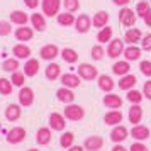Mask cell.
Here are the masks:
<instances>
[{"label":"cell","instance_id":"6da1fadb","mask_svg":"<svg viewBox=\"0 0 151 151\" xmlns=\"http://www.w3.org/2000/svg\"><path fill=\"white\" fill-rule=\"evenodd\" d=\"M63 116L66 117L68 121H82L85 117V109L82 105H76V104H68L65 107V114Z\"/></svg>","mask_w":151,"mask_h":151},{"label":"cell","instance_id":"7a4b0ae2","mask_svg":"<svg viewBox=\"0 0 151 151\" xmlns=\"http://www.w3.org/2000/svg\"><path fill=\"white\" fill-rule=\"evenodd\" d=\"M136 10H132L129 7H122L119 12V22L122 24L124 27H132L136 24Z\"/></svg>","mask_w":151,"mask_h":151},{"label":"cell","instance_id":"3957f363","mask_svg":"<svg viewBox=\"0 0 151 151\" xmlns=\"http://www.w3.org/2000/svg\"><path fill=\"white\" fill-rule=\"evenodd\" d=\"M124 49H126V46H124V41L122 39H110L109 41V46H107V56L109 58H112V60H117L119 56L124 53Z\"/></svg>","mask_w":151,"mask_h":151},{"label":"cell","instance_id":"277c9868","mask_svg":"<svg viewBox=\"0 0 151 151\" xmlns=\"http://www.w3.org/2000/svg\"><path fill=\"white\" fill-rule=\"evenodd\" d=\"M42 14L48 17H55L60 14V7H61V0H41Z\"/></svg>","mask_w":151,"mask_h":151},{"label":"cell","instance_id":"5b68a950","mask_svg":"<svg viewBox=\"0 0 151 151\" xmlns=\"http://www.w3.org/2000/svg\"><path fill=\"white\" fill-rule=\"evenodd\" d=\"M78 76L83 78V80H95L99 78V71L93 65H90V63H82L80 66H78Z\"/></svg>","mask_w":151,"mask_h":151},{"label":"cell","instance_id":"8992f818","mask_svg":"<svg viewBox=\"0 0 151 151\" xmlns=\"http://www.w3.org/2000/svg\"><path fill=\"white\" fill-rule=\"evenodd\" d=\"M127 137H129V131H127V127L122 126V124L114 126V129L110 131V139H112L116 144H122Z\"/></svg>","mask_w":151,"mask_h":151},{"label":"cell","instance_id":"52a82bcc","mask_svg":"<svg viewBox=\"0 0 151 151\" xmlns=\"http://www.w3.org/2000/svg\"><path fill=\"white\" fill-rule=\"evenodd\" d=\"M92 27V19H90L87 14H80L76 17L75 21V29L76 32H80V34H87Z\"/></svg>","mask_w":151,"mask_h":151},{"label":"cell","instance_id":"ba28073f","mask_svg":"<svg viewBox=\"0 0 151 151\" xmlns=\"http://www.w3.org/2000/svg\"><path fill=\"white\" fill-rule=\"evenodd\" d=\"M131 136L134 137L136 141H146V139H150L151 136V131L146 127V126H143V124H136L132 129H131L129 132Z\"/></svg>","mask_w":151,"mask_h":151},{"label":"cell","instance_id":"9c48e42d","mask_svg":"<svg viewBox=\"0 0 151 151\" xmlns=\"http://www.w3.org/2000/svg\"><path fill=\"white\" fill-rule=\"evenodd\" d=\"M26 139V129L24 127H14L7 132V143L10 144H19Z\"/></svg>","mask_w":151,"mask_h":151},{"label":"cell","instance_id":"30bf717a","mask_svg":"<svg viewBox=\"0 0 151 151\" xmlns=\"http://www.w3.org/2000/svg\"><path fill=\"white\" fill-rule=\"evenodd\" d=\"M60 53H61V51L58 49L56 44H46V46H42L41 51H39L41 58H42V60H46V61H53Z\"/></svg>","mask_w":151,"mask_h":151},{"label":"cell","instance_id":"8fae6325","mask_svg":"<svg viewBox=\"0 0 151 151\" xmlns=\"http://www.w3.org/2000/svg\"><path fill=\"white\" fill-rule=\"evenodd\" d=\"M65 119H66V117L63 116V114H60V112H51V114H49V126H51V129L63 131L65 126H66Z\"/></svg>","mask_w":151,"mask_h":151},{"label":"cell","instance_id":"7c38bea8","mask_svg":"<svg viewBox=\"0 0 151 151\" xmlns=\"http://www.w3.org/2000/svg\"><path fill=\"white\" fill-rule=\"evenodd\" d=\"M104 105L107 107V109H112V110H116V109H121L122 107V99L119 95H116V93H107V95H104Z\"/></svg>","mask_w":151,"mask_h":151},{"label":"cell","instance_id":"4fadbf2b","mask_svg":"<svg viewBox=\"0 0 151 151\" xmlns=\"http://www.w3.org/2000/svg\"><path fill=\"white\" fill-rule=\"evenodd\" d=\"M127 119H129V122L132 126H136L143 121V107L139 105V104H132L129 109V114H127Z\"/></svg>","mask_w":151,"mask_h":151},{"label":"cell","instance_id":"5bb4252c","mask_svg":"<svg viewBox=\"0 0 151 151\" xmlns=\"http://www.w3.org/2000/svg\"><path fill=\"white\" fill-rule=\"evenodd\" d=\"M56 99L60 100V102L63 104H73V100H75V93H73V90L68 88V87H61V88L56 90Z\"/></svg>","mask_w":151,"mask_h":151},{"label":"cell","instance_id":"9a60e30c","mask_svg":"<svg viewBox=\"0 0 151 151\" xmlns=\"http://www.w3.org/2000/svg\"><path fill=\"white\" fill-rule=\"evenodd\" d=\"M32 102H34V92H32V88L22 87L21 92H19V104L24 105V107H29V105H32Z\"/></svg>","mask_w":151,"mask_h":151},{"label":"cell","instance_id":"2e32d148","mask_svg":"<svg viewBox=\"0 0 151 151\" xmlns=\"http://www.w3.org/2000/svg\"><path fill=\"white\" fill-rule=\"evenodd\" d=\"M122 119H124L122 112L116 109V110H109L104 116V122L107 124V126H119V124L122 122Z\"/></svg>","mask_w":151,"mask_h":151},{"label":"cell","instance_id":"e0dca14e","mask_svg":"<svg viewBox=\"0 0 151 151\" xmlns=\"http://www.w3.org/2000/svg\"><path fill=\"white\" fill-rule=\"evenodd\" d=\"M141 39H143V32L137 27H129L126 31V34H124V42H127V44L141 42Z\"/></svg>","mask_w":151,"mask_h":151},{"label":"cell","instance_id":"ac0fdd59","mask_svg":"<svg viewBox=\"0 0 151 151\" xmlns=\"http://www.w3.org/2000/svg\"><path fill=\"white\" fill-rule=\"evenodd\" d=\"M104 146V139L100 136H88L83 143V148L88 151H99Z\"/></svg>","mask_w":151,"mask_h":151},{"label":"cell","instance_id":"d6986e66","mask_svg":"<svg viewBox=\"0 0 151 151\" xmlns=\"http://www.w3.org/2000/svg\"><path fill=\"white\" fill-rule=\"evenodd\" d=\"M12 55H14L17 60H29V56H31V48L26 46L24 42H19V44H15L14 48H12Z\"/></svg>","mask_w":151,"mask_h":151},{"label":"cell","instance_id":"ffe728a7","mask_svg":"<svg viewBox=\"0 0 151 151\" xmlns=\"http://www.w3.org/2000/svg\"><path fill=\"white\" fill-rule=\"evenodd\" d=\"M124 60L126 61H137L141 58V48H137L136 44H129L127 48L124 49Z\"/></svg>","mask_w":151,"mask_h":151},{"label":"cell","instance_id":"44dd1931","mask_svg":"<svg viewBox=\"0 0 151 151\" xmlns=\"http://www.w3.org/2000/svg\"><path fill=\"white\" fill-rule=\"evenodd\" d=\"M63 87H68V88H76L80 85V76L75 75V73H65V75L60 76Z\"/></svg>","mask_w":151,"mask_h":151},{"label":"cell","instance_id":"7402d4cb","mask_svg":"<svg viewBox=\"0 0 151 151\" xmlns=\"http://www.w3.org/2000/svg\"><path fill=\"white\" fill-rule=\"evenodd\" d=\"M107 24H109V12H105V10H99V12L93 15V19H92V26H93V27L102 29V27H105Z\"/></svg>","mask_w":151,"mask_h":151},{"label":"cell","instance_id":"603a6c76","mask_svg":"<svg viewBox=\"0 0 151 151\" xmlns=\"http://www.w3.org/2000/svg\"><path fill=\"white\" fill-rule=\"evenodd\" d=\"M97 83H99V88L102 90V92H105V93H110V92L114 90V87H116L114 80H112L109 75H100Z\"/></svg>","mask_w":151,"mask_h":151},{"label":"cell","instance_id":"cb8c5ba5","mask_svg":"<svg viewBox=\"0 0 151 151\" xmlns=\"http://www.w3.org/2000/svg\"><path fill=\"white\" fill-rule=\"evenodd\" d=\"M136 83H137V78H136V75H124V76H121V80H119V88L121 90H131V88H134L136 87Z\"/></svg>","mask_w":151,"mask_h":151},{"label":"cell","instance_id":"d4e9b609","mask_svg":"<svg viewBox=\"0 0 151 151\" xmlns=\"http://www.w3.org/2000/svg\"><path fill=\"white\" fill-rule=\"evenodd\" d=\"M44 75H46L48 80L55 82V80H58V78L61 76V66H60V65H56V63H49L48 66H46Z\"/></svg>","mask_w":151,"mask_h":151},{"label":"cell","instance_id":"484cf974","mask_svg":"<svg viewBox=\"0 0 151 151\" xmlns=\"http://www.w3.org/2000/svg\"><path fill=\"white\" fill-rule=\"evenodd\" d=\"M112 71H114V75L117 76H124V75H129L131 73V65L129 61H116L114 63V66H112Z\"/></svg>","mask_w":151,"mask_h":151},{"label":"cell","instance_id":"4316f807","mask_svg":"<svg viewBox=\"0 0 151 151\" xmlns=\"http://www.w3.org/2000/svg\"><path fill=\"white\" fill-rule=\"evenodd\" d=\"M36 141H37V144H41V146L49 144L51 143V129H49V127H41V129H37V132H36Z\"/></svg>","mask_w":151,"mask_h":151},{"label":"cell","instance_id":"83f0119b","mask_svg":"<svg viewBox=\"0 0 151 151\" xmlns=\"http://www.w3.org/2000/svg\"><path fill=\"white\" fill-rule=\"evenodd\" d=\"M37 71H39V61L36 58H29L27 61H26V65H24V73H26V76H36Z\"/></svg>","mask_w":151,"mask_h":151},{"label":"cell","instance_id":"f1b7e54d","mask_svg":"<svg viewBox=\"0 0 151 151\" xmlns=\"http://www.w3.org/2000/svg\"><path fill=\"white\" fill-rule=\"evenodd\" d=\"M32 36H34V31L31 27H26V26H21V27H17L15 31V37H17V41H31L32 39Z\"/></svg>","mask_w":151,"mask_h":151},{"label":"cell","instance_id":"f546056e","mask_svg":"<svg viewBox=\"0 0 151 151\" xmlns=\"http://www.w3.org/2000/svg\"><path fill=\"white\" fill-rule=\"evenodd\" d=\"M21 114H22V110H21V107H19L17 104H10L7 109H5V119L10 121V122L17 121V119L21 117Z\"/></svg>","mask_w":151,"mask_h":151},{"label":"cell","instance_id":"4dcf8cb0","mask_svg":"<svg viewBox=\"0 0 151 151\" xmlns=\"http://www.w3.org/2000/svg\"><path fill=\"white\" fill-rule=\"evenodd\" d=\"M27 21H31V19H29V15L26 14V12H22V10H14V12L10 14V22H12V24H17V26H26Z\"/></svg>","mask_w":151,"mask_h":151},{"label":"cell","instance_id":"1f68e13d","mask_svg":"<svg viewBox=\"0 0 151 151\" xmlns=\"http://www.w3.org/2000/svg\"><path fill=\"white\" fill-rule=\"evenodd\" d=\"M31 24L36 31L42 32L46 29V19H44V14H32L31 15Z\"/></svg>","mask_w":151,"mask_h":151},{"label":"cell","instance_id":"d6a6232c","mask_svg":"<svg viewBox=\"0 0 151 151\" xmlns=\"http://www.w3.org/2000/svg\"><path fill=\"white\" fill-rule=\"evenodd\" d=\"M56 21L60 26H65V27H68V26H73L75 24V15L71 14V12H63V14H58L56 15Z\"/></svg>","mask_w":151,"mask_h":151},{"label":"cell","instance_id":"836d02e7","mask_svg":"<svg viewBox=\"0 0 151 151\" xmlns=\"http://www.w3.org/2000/svg\"><path fill=\"white\" fill-rule=\"evenodd\" d=\"M60 56H61V58H63V60H65L66 63H70V65H73V63L78 61V53H76L75 49H71V48H65V49H61Z\"/></svg>","mask_w":151,"mask_h":151},{"label":"cell","instance_id":"e575fe53","mask_svg":"<svg viewBox=\"0 0 151 151\" xmlns=\"http://www.w3.org/2000/svg\"><path fill=\"white\" fill-rule=\"evenodd\" d=\"M112 27L110 26H105V27H102L100 31H99V34H97V41L100 42V44H104V42H109L110 39H112Z\"/></svg>","mask_w":151,"mask_h":151},{"label":"cell","instance_id":"d590c367","mask_svg":"<svg viewBox=\"0 0 151 151\" xmlns=\"http://www.w3.org/2000/svg\"><path fill=\"white\" fill-rule=\"evenodd\" d=\"M126 99H127L131 104H141V100L144 99V95H143V92H139V90H136V88H131V90H127Z\"/></svg>","mask_w":151,"mask_h":151},{"label":"cell","instance_id":"8d00e7d4","mask_svg":"<svg viewBox=\"0 0 151 151\" xmlns=\"http://www.w3.org/2000/svg\"><path fill=\"white\" fill-rule=\"evenodd\" d=\"M73 141H75V134L73 132H63L61 137H60V144L63 148H71Z\"/></svg>","mask_w":151,"mask_h":151},{"label":"cell","instance_id":"74e56055","mask_svg":"<svg viewBox=\"0 0 151 151\" xmlns=\"http://www.w3.org/2000/svg\"><path fill=\"white\" fill-rule=\"evenodd\" d=\"M19 68V61H17V58H9L5 61L2 63V70H5V71H17Z\"/></svg>","mask_w":151,"mask_h":151},{"label":"cell","instance_id":"f35d334b","mask_svg":"<svg viewBox=\"0 0 151 151\" xmlns=\"http://www.w3.org/2000/svg\"><path fill=\"white\" fill-rule=\"evenodd\" d=\"M12 82L7 78H0V93L2 95H10L12 93Z\"/></svg>","mask_w":151,"mask_h":151},{"label":"cell","instance_id":"ab89813d","mask_svg":"<svg viewBox=\"0 0 151 151\" xmlns=\"http://www.w3.org/2000/svg\"><path fill=\"white\" fill-rule=\"evenodd\" d=\"M150 9H151V7H150V2H148V0H141V2H139V4L136 5V15L143 19L144 15H146V12H148Z\"/></svg>","mask_w":151,"mask_h":151},{"label":"cell","instance_id":"60d3db41","mask_svg":"<svg viewBox=\"0 0 151 151\" xmlns=\"http://www.w3.org/2000/svg\"><path fill=\"white\" fill-rule=\"evenodd\" d=\"M90 55H92V58H93L95 61H100V60H104V55H107V53H105V49L102 48V44H97V46L92 48Z\"/></svg>","mask_w":151,"mask_h":151},{"label":"cell","instance_id":"b9f144b4","mask_svg":"<svg viewBox=\"0 0 151 151\" xmlns=\"http://www.w3.org/2000/svg\"><path fill=\"white\" fill-rule=\"evenodd\" d=\"M10 82H12V85H15V87H22L24 82H26V73H22V71H14Z\"/></svg>","mask_w":151,"mask_h":151},{"label":"cell","instance_id":"7bdbcfd3","mask_svg":"<svg viewBox=\"0 0 151 151\" xmlns=\"http://www.w3.org/2000/svg\"><path fill=\"white\" fill-rule=\"evenodd\" d=\"M63 7L66 12H76L78 9H80V2L78 0H63Z\"/></svg>","mask_w":151,"mask_h":151},{"label":"cell","instance_id":"ee69618b","mask_svg":"<svg viewBox=\"0 0 151 151\" xmlns=\"http://www.w3.org/2000/svg\"><path fill=\"white\" fill-rule=\"evenodd\" d=\"M139 70H141V73L144 76L151 78V61L150 60H143V61L139 63Z\"/></svg>","mask_w":151,"mask_h":151},{"label":"cell","instance_id":"f6af8a7d","mask_svg":"<svg viewBox=\"0 0 151 151\" xmlns=\"http://www.w3.org/2000/svg\"><path fill=\"white\" fill-rule=\"evenodd\" d=\"M129 151H150V148H148L143 141H134V143L131 144Z\"/></svg>","mask_w":151,"mask_h":151},{"label":"cell","instance_id":"bcb514c9","mask_svg":"<svg viewBox=\"0 0 151 151\" xmlns=\"http://www.w3.org/2000/svg\"><path fill=\"white\" fill-rule=\"evenodd\" d=\"M10 31H12V27H10V22L0 21V36H9V34H10Z\"/></svg>","mask_w":151,"mask_h":151},{"label":"cell","instance_id":"7dc6e473","mask_svg":"<svg viewBox=\"0 0 151 151\" xmlns=\"http://www.w3.org/2000/svg\"><path fill=\"white\" fill-rule=\"evenodd\" d=\"M141 49H144V51H151V34L143 36V39H141Z\"/></svg>","mask_w":151,"mask_h":151},{"label":"cell","instance_id":"c3c4849f","mask_svg":"<svg viewBox=\"0 0 151 151\" xmlns=\"http://www.w3.org/2000/svg\"><path fill=\"white\" fill-rule=\"evenodd\" d=\"M143 95H144V99L151 100V78H148V82H144V85H143Z\"/></svg>","mask_w":151,"mask_h":151},{"label":"cell","instance_id":"681fc988","mask_svg":"<svg viewBox=\"0 0 151 151\" xmlns=\"http://www.w3.org/2000/svg\"><path fill=\"white\" fill-rule=\"evenodd\" d=\"M112 4H114V5H117V7H127V5H129L131 4V0H112Z\"/></svg>","mask_w":151,"mask_h":151},{"label":"cell","instance_id":"f907efd6","mask_svg":"<svg viewBox=\"0 0 151 151\" xmlns=\"http://www.w3.org/2000/svg\"><path fill=\"white\" fill-rule=\"evenodd\" d=\"M24 4H26L29 9H36L39 5V0H24Z\"/></svg>","mask_w":151,"mask_h":151},{"label":"cell","instance_id":"816d5d0a","mask_svg":"<svg viewBox=\"0 0 151 151\" xmlns=\"http://www.w3.org/2000/svg\"><path fill=\"white\" fill-rule=\"evenodd\" d=\"M143 21H144V24H146V26H150V27H151V9L146 12V15L143 17Z\"/></svg>","mask_w":151,"mask_h":151},{"label":"cell","instance_id":"f5cc1de1","mask_svg":"<svg viewBox=\"0 0 151 151\" xmlns=\"http://www.w3.org/2000/svg\"><path fill=\"white\" fill-rule=\"evenodd\" d=\"M112 151H129L127 148H124L122 144H116L114 148H112Z\"/></svg>","mask_w":151,"mask_h":151},{"label":"cell","instance_id":"db71d44e","mask_svg":"<svg viewBox=\"0 0 151 151\" xmlns=\"http://www.w3.org/2000/svg\"><path fill=\"white\" fill-rule=\"evenodd\" d=\"M68 151H85V148L83 146H71V148H68Z\"/></svg>","mask_w":151,"mask_h":151},{"label":"cell","instance_id":"11a10c76","mask_svg":"<svg viewBox=\"0 0 151 151\" xmlns=\"http://www.w3.org/2000/svg\"><path fill=\"white\" fill-rule=\"evenodd\" d=\"M27 151H39V150H34V148H32V150H27Z\"/></svg>","mask_w":151,"mask_h":151},{"label":"cell","instance_id":"9f6ffc18","mask_svg":"<svg viewBox=\"0 0 151 151\" xmlns=\"http://www.w3.org/2000/svg\"><path fill=\"white\" fill-rule=\"evenodd\" d=\"M150 2H151V0H150Z\"/></svg>","mask_w":151,"mask_h":151}]
</instances>
